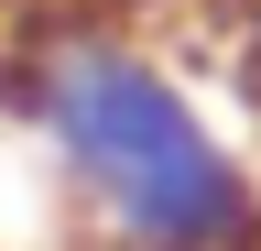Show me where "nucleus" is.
<instances>
[{
	"label": "nucleus",
	"instance_id": "nucleus-1",
	"mask_svg": "<svg viewBox=\"0 0 261 251\" xmlns=\"http://www.w3.org/2000/svg\"><path fill=\"white\" fill-rule=\"evenodd\" d=\"M0 109L33 131L87 251H261V153L130 11H0Z\"/></svg>",
	"mask_w": 261,
	"mask_h": 251
}]
</instances>
